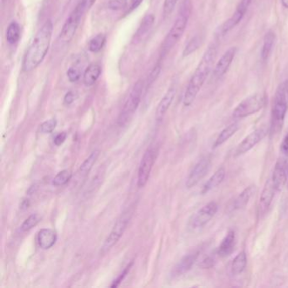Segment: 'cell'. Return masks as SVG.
Listing matches in <instances>:
<instances>
[{"label":"cell","instance_id":"cell-10","mask_svg":"<svg viewBox=\"0 0 288 288\" xmlns=\"http://www.w3.org/2000/svg\"><path fill=\"white\" fill-rule=\"evenodd\" d=\"M218 210V205L215 201L208 203L193 215L190 226L193 229L202 228L210 222Z\"/></svg>","mask_w":288,"mask_h":288},{"label":"cell","instance_id":"cell-43","mask_svg":"<svg viewBox=\"0 0 288 288\" xmlns=\"http://www.w3.org/2000/svg\"><path fill=\"white\" fill-rule=\"evenodd\" d=\"M280 149H281L283 153L285 154V156H288V134L284 138V140L281 143V146H280Z\"/></svg>","mask_w":288,"mask_h":288},{"label":"cell","instance_id":"cell-44","mask_svg":"<svg viewBox=\"0 0 288 288\" xmlns=\"http://www.w3.org/2000/svg\"><path fill=\"white\" fill-rule=\"evenodd\" d=\"M96 0H81V5L83 6L84 9L86 11H88L91 6H93Z\"/></svg>","mask_w":288,"mask_h":288},{"label":"cell","instance_id":"cell-4","mask_svg":"<svg viewBox=\"0 0 288 288\" xmlns=\"http://www.w3.org/2000/svg\"><path fill=\"white\" fill-rule=\"evenodd\" d=\"M287 110L288 81H285L279 85L277 90L275 91L270 124L271 135L277 134L282 129Z\"/></svg>","mask_w":288,"mask_h":288},{"label":"cell","instance_id":"cell-25","mask_svg":"<svg viewBox=\"0 0 288 288\" xmlns=\"http://www.w3.org/2000/svg\"><path fill=\"white\" fill-rule=\"evenodd\" d=\"M155 22V16L153 15H147L142 20V22L139 26L136 33L135 34V41L140 42L143 37H146Z\"/></svg>","mask_w":288,"mask_h":288},{"label":"cell","instance_id":"cell-31","mask_svg":"<svg viewBox=\"0 0 288 288\" xmlns=\"http://www.w3.org/2000/svg\"><path fill=\"white\" fill-rule=\"evenodd\" d=\"M72 177V174L70 170H63L54 177L52 184L55 186H63L66 185Z\"/></svg>","mask_w":288,"mask_h":288},{"label":"cell","instance_id":"cell-39","mask_svg":"<svg viewBox=\"0 0 288 288\" xmlns=\"http://www.w3.org/2000/svg\"><path fill=\"white\" fill-rule=\"evenodd\" d=\"M179 0H165L164 2L163 13L165 16H169L174 11Z\"/></svg>","mask_w":288,"mask_h":288},{"label":"cell","instance_id":"cell-13","mask_svg":"<svg viewBox=\"0 0 288 288\" xmlns=\"http://www.w3.org/2000/svg\"><path fill=\"white\" fill-rule=\"evenodd\" d=\"M210 157H204L198 162L188 176L185 185L188 189L194 187L206 175L210 167Z\"/></svg>","mask_w":288,"mask_h":288},{"label":"cell","instance_id":"cell-16","mask_svg":"<svg viewBox=\"0 0 288 288\" xmlns=\"http://www.w3.org/2000/svg\"><path fill=\"white\" fill-rule=\"evenodd\" d=\"M200 250H195L191 252L189 255H185V257L180 260L176 266L172 270L174 276H179L187 273L192 268L193 265L196 262L198 258L200 256Z\"/></svg>","mask_w":288,"mask_h":288},{"label":"cell","instance_id":"cell-32","mask_svg":"<svg viewBox=\"0 0 288 288\" xmlns=\"http://www.w3.org/2000/svg\"><path fill=\"white\" fill-rule=\"evenodd\" d=\"M41 216L38 214H33L30 215L28 218L26 219L23 224L21 225V230L23 232L30 231L31 229L37 226V224L41 221Z\"/></svg>","mask_w":288,"mask_h":288},{"label":"cell","instance_id":"cell-22","mask_svg":"<svg viewBox=\"0 0 288 288\" xmlns=\"http://www.w3.org/2000/svg\"><path fill=\"white\" fill-rule=\"evenodd\" d=\"M225 177H226L225 168L221 167V168L218 169L215 174H213L212 176L210 177V179H208L207 182L205 183V185L203 187L201 193L203 195H205L210 190L217 187L218 185H221V183L223 182Z\"/></svg>","mask_w":288,"mask_h":288},{"label":"cell","instance_id":"cell-12","mask_svg":"<svg viewBox=\"0 0 288 288\" xmlns=\"http://www.w3.org/2000/svg\"><path fill=\"white\" fill-rule=\"evenodd\" d=\"M276 192L277 190H275L272 179L270 178L265 183V187L263 189L259 204H258V215L260 218H262L263 216L267 213Z\"/></svg>","mask_w":288,"mask_h":288},{"label":"cell","instance_id":"cell-9","mask_svg":"<svg viewBox=\"0 0 288 288\" xmlns=\"http://www.w3.org/2000/svg\"><path fill=\"white\" fill-rule=\"evenodd\" d=\"M268 131L269 130L266 126H261L250 133L247 137L242 140V142L239 144V146H237L234 152V157L242 156L254 148L267 135Z\"/></svg>","mask_w":288,"mask_h":288},{"label":"cell","instance_id":"cell-37","mask_svg":"<svg viewBox=\"0 0 288 288\" xmlns=\"http://www.w3.org/2000/svg\"><path fill=\"white\" fill-rule=\"evenodd\" d=\"M215 255H208L205 256L200 263V266L203 269H209L214 266L215 264Z\"/></svg>","mask_w":288,"mask_h":288},{"label":"cell","instance_id":"cell-18","mask_svg":"<svg viewBox=\"0 0 288 288\" xmlns=\"http://www.w3.org/2000/svg\"><path fill=\"white\" fill-rule=\"evenodd\" d=\"M236 245V234L234 230H229L226 236L224 237L221 244L219 245L217 255L220 257H226L234 252Z\"/></svg>","mask_w":288,"mask_h":288},{"label":"cell","instance_id":"cell-48","mask_svg":"<svg viewBox=\"0 0 288 288\" xmlns=\"http://www.w3.org/2000/svg\"><path fill=\"white\" fill-rule=\"evenodd\" d=\"M281 5H282L283 7L288 9V0H281Z\"/></svg>","mask_w":288,"mask_h":288},{"label":"cell","instance_id":"cell-15","mask_svg":"<svg viewBox=\"0 0 288 288\" xmlns=\"http://www.w3.org/2000/svg\"><path fill=\"white\" fill-rule=\"evenodd\" d=\"M237 53V47H230L216 63L214 70L215 77L220 78L227 72Z\"/></svg>","mask_w":288,"mask_h":288},{"label":"cell","instance_id":"cell-3","mask_svg":"<svg viewBox=\"0 0 288 288\" xmlns=\"http://www.w3.org/2000/svg\"><path fill=\"white\" fill-rule=\"evenodd\" d=\"M190 13H191V3L190 0H185V2L180 7L178 16L174 21V26L167 34L166 39L164 40L161 55L163 56L166 55L182 37L183 34L185 33V29L187 26Z\"/></svg>","mask_w":288,"mask_h":288},{"label":"cell","instance_id":"cell-35","mask_svg":"<svg viewBox=\"0 0 288 288\" xmlns=\"http://www.w3.org/2000/svg\"><path fill=\"white\" fill-rule=\"evenodd\" d=\"M67 76L70 82H76L81 78V70L76 67H70L67 70Z\"/></svg>","mask_w":288,"mask_h":288},{"label":"cell","instance_id":"cell-20","mask_svg":"<svg viewBox=\"0 0 288 288\" xmlns=\"http://www.w3.org/2000/svg\"><path fill=\"white\" fill-rule=\"evenodd\" d=\"M175 95H176V89L174 87H171L168 91H166V93L165 94L163 98L161 99L157 106L156 113V120L160 121L163 119L174 101Z\"/></svg>","mask_w":288,"mask_h":288},{"label":"cell","instance_id":"cell-24","mask_svg":"<svg viewBox=\"0 0 288 288\" xmlns=\"http://www.w3.org/2000/svg\"><path fill=\"white\" fill-rule=\"evenodd\" d=\"M239 125L238 123H233L228 126H226L225 129L221 130V133L219 134L218 137L216 138L214 143V148L223 145L224 143L226 142L239 130Z\"/></svg>","mask_w":288,"mask_h":288},{"label":"cell","instance_id":"cell-46","mask_svg":"<svg viewBox=\"0 0 288 288\" xmlns=\"http://www.w3.org/2000/svg\"><path fill=\"white\" fill-rule=\"evenodd\" d=\"M29 205H30L29 200H24L21 204V210H26L29 207Z\"/></svg>","mask_w":288,"mask_h":288},{"label":"cell","instance_id":"cell-38","mask_svg":"<svg viewBox=\"0 0 288 288\" xmlns=\"http://www.w3.org/2000/svg\"><path fill=\"white\" fill-rule=\"evenodd\" d=\"M127 6V0H110L108 7L113 11H120Z\"/></svg>","mask_w":288,"mask_h":288},{"label":"cell","instance_id":"cell-27","mask_svg":"<svg viewBox=\"0 0 288 288\" xmlns=\"http://www.w3.org/2000/svg\"><path fill=\"white\" fill-rule=\"evenodd\" d=\"M275 34L271 31L267 32L264 37L262 51H261V57L264 61H266L270 57V53L272 52L273 47L275 44Z\"/></svg>","mask_w":288,"mask_h":288},{"label":"cell","instance_id":"cell-6","mask_svg":"<svg viewBox=\"0 0 288 288\" xmlns=\"http://www.w3.org/2000/svg\"><path fill=\"white\" fill-rule=\"evenodd\" d=\"M266 103V97L265 94L255 93L251 96H248L244 99L233 112V116L234 118L249 117L250 115L255 114L256 112H260Z\"/></svg>","mask_w":288,"mask_h":288},{"label":"cell","instance_id":"cell-45","mask_svg":"<svg viewBox=\"0 0 288 288\" xmlns=\"http://www.w3.org/2000/svg\"><path fill=\"white\" fill-rule=\"evenodd\" d=\"M143 0H132L131 3V10H135L137 8L138 6H140V4L142 3Z\"/></svg>","mask_w":288,"mask_h":288},{"label":"cell","instance_id":"cell-19","mask_svg":"<svg viewBox=\"0 0 288 288\" xmlns=\"http://www.w3.org/2000/svg\"><path fill=\"white\" fill-rule=\"evenodd\" d=\"M247 8H245L244 6L239 4V6H238V8L236 9L235 12L233 14V16L227 21H225L223 25L221 26L220 32H221V35L222 36L226 35V33H228L229 31L233 30L235 26H238L239 22L242 21V19L244 17V14H245Z\"/></svg>","mask_w":288,"mask_h":288},{"label":"cell","instance_id":"cell-21","mask_svg":"<svg viewBox=\"0 0 288 288\" xmlns=\"http://www.w3.org/2000/svg\"><path fill=\"white\" fill-rule=\"evenodd\" d=\"M256 191H257V188L254 185H249L246 189H244L234 200L233 209L234 210H240V209L245 207L248 205V203L251 199L252 196L255 195Z\"/></svg>","mask_w":288,"mask_h":288},{"label":"cell","instance_id":"cell-26","mask_svg":"<svg viewBox=\"0 0 288 288\" xmlns=\"http://www.w3.org/2000/svg\"><path fill=\"white\" fill-rule=\"evenodd\" d=\"M247 265V255L245 252L242 251L235 256L231 264V274L233 275H239L244 272Z\"/></svg>","mask_w":288,"mask_h":288},{"label":"cell","instance_id":"cell-11","mask_svg":"<svg viewBox=\"0 0 288 288\" xmlns=\"http://www.w3.org/2000/svg\"><path fill=\"white\" fill-rule=\"evenodd\" d=\"M155 160H156L155 151L152 148L147 149L143 156L142 160L140 161V167L138 171L137 185L139 187H144L148 182L151 170L153 168L155 163Z\"/></svg>","mask_w":288,"mask_h":288},{"label":"cell","instance_id":"cell-42","mask_svg":"<svg viewBox=\"0 0 288 288\" xmlns=\"http://www.w3.org/2000/svg\"><path fill=\"white\" fill-rule=\"evenodd\" d=\"M67 138V134L65 132L60 133L59 135L55 137L54 144L57 146H60L62 145L63 143L65 142V140Z\"/></svg>","mask_w":288,"mask_h":288},{"label":"cell","instance_id":"cell-33","mask_svg":"<svg viewBox=\"0 0 288 288\" xmlns=\"http://www.w3.org/2000/svg\"><path fill=\"white\" fill-rule=\"evenodd\" d=\"M200 45V38L199 37H193L192 39L190 40L189 43L186 45L184 52H183V56L184 57H187L190 56L191 53L195 52L196 50L199 48Z\"/></svg>","mask_w":288,"mask_h":288},{"label":"cell","instance_id":"cell-28","mask_svg":"<svg viewBox=\"0 0 288 288\" xmlns=\"http://www.w3.org/2000/svg\"><path fill=\"white\" fill-rule=\"evenodd\" d=\"M99 155H100V151L98 150L94 151L89 156L88 158H86L83 163L81 164L80 169H79V174L81 175H86V174H89L96 163V161H97Z\"/></svg>","mask_w":288,"mask_h":288},{"label":"cell","instance_id":"cell-14","mask_svg":"<svg viewBox=\"0 0 288 288\" xmlns=\"http://www.w3.org/2000/svg\"><path fill=\"white\" fill-rule=\"evenodd\" d=\"M287 170L288 165L286 161L284 159H279L275 164L274 172H273L272 179L273 184L275 186V190L278 191L282 190L287 181Z\"/></svg>","mask_w":288,"mask_h":288},{"label":"cell","instance_id":"cell-36","mask_svg":"<svg viewBox=\"0 0 288 288\" xmlns=\"http://www.w3.org/2000/svg\"><path fill=\"white\" fill-rule=\"evenodd\" d=\"M161 66L160 64L156 65L152 71H151L150 76H149L148 80H147V88L152 85V84L156 81V79L158 78L159 75L161 73Z\"/></svg>","mask_w":288,"mask_h":288},{"label":"cell","instance_id":"cell-47","mask_svg":"<svg viewBox=\"0 0 288 288\" xmlns=\"http://www.w3.org/2000/svg\"><path fill=\"white\" fill-rule=\"evenodd\" d=\"M252 1H253V0H241V2H240V5H242V6H244L245 8L248 9V7H249V5L251 4Z\"/></svg>","mask_w":288,"mask_h":288},{"label":"cell","instance_id":"cell-1","mask_svg":"<svg viewBox=\"0 0 288 288\" xmlns=\"http://www.w3.org/2000/svg\"><path fill=\"white\" fill-rule=\"evenodd\" d=\"M52 30L53 25L48 20L37 32L24 57L22 68L25 72H31L37 69L47 56L52 40Z\"/></svg>","mask_w":288,"mask_h":288},{"label":"cell","instance_id":"cell-17","mask_svg":"<svg viewBox=\"0 0 288 288\" xmlns=\"http://www.w3.org/2000/svg\"><path fill=\"white\" fill-rule=\"evenodd\" d=\"M57 239V232L53 229L43 228L37 234V243L42 249H51L56 244Z\"/></svg>","mask_w":288,"mask_h":288},{"label":"cell","instance_id":"cell-23","mask_svg":"<svg viewBox=\"0 0 288 288\" xmlns=\"http://www.w3.org/2000/svg\"><path fill=\"white\" fill-rule=\"evenodd\" d=\"M101 73V66L98 64H91L86 68L84 73V83L87 86H92L98 80Z\"/></svg>","mask_w":288,"mask_h":288},{"label":"cell","instance_id":"cell-8","mask_svg":"<svg viewBox=\"0 0 288 288\" xmlns=\"http://www.w3.org/2000/svg\"><path fill=\"white\" fill-rule=\"evenodd\" d=\"M131 215H132V211L130 210H127L120 215V218L118 219L112 231L104 242L103 245L101 247V254L102 255L106 254L112 249V247L114 246L115 244H117L118 241L120 240V238L123 236V234L127 228Z\"/></svg>","mask_w":288,"mask_h":288},{"label":"cell","instance_id":"cell-41","mask_svg":"<svg viewBox=\"0 0 288 288\" xmlns=\"http://www.w3.org/2000/svg\"><path fill=\"white\" fill-rule=\"evenodd\" d=\"M76 98H77V93L76 91H70L65 95L64 102H65V105H70L76 101Z\"/></svg>","mask_w":288,"mask_h":288},{"label":"cell","instance_id":"cell-29","mask_svg":"<svg viewBox=\"0 0 288 288\" xmlns=\"http://www.w3.org/2000/svg\"><path fill=\"white\" fill-rule=\"evenodd\" d=\"M20 36H21V30L18 23L12 22L10 24L6 31V40L9 44L13 45L18 42Z\"/></svg>","mask_w":288,"mask_h":288},{"label":"cell","instance_id":"cell-34","mask_svg":"<svg viewBox=\"0 0 288 288\" xmlns=\"http://www.w3.org/2000/svg\"><path fill=\"white\" fill-rule=\"evenodd\" d=\"M57 125V120L56 119H51V120H47V121L42 123L40 130H41V132L42 134H50V133H52L55 130Z\"/></svg>","mask_w":288,"mask_h":288},{"label":"cell","instance_id":"cell-7","mask_svg":"<svg viewBox=\"0 0 288 288\" xmlns=\"http://www.w3.org/2000/svg\"><path fill=\"white\" fill-rule=\"evenodd\" d=\"M85 12H86V10L84 9L81 3H80L78 6H76V9L70 13V16L63 26L62 30L60 31V36H59V40H60V42L68 43L73 39V37L76 35V31L78 29L79 25L81 23V17Z\"/></svg>","mask_w":288,"mask_h":288},{"label":"cell","instance_id":"cell-2","mask_svg":"<svg viewBox=\"0 0 288 288\" xmlns=\"http://www.w3.org/2000/svg\"><path fill=\"white\" fill-rule=\"evenodd\" d=\"M216 54L217 47L215 44H211L208 47L205 54L203 55L202 59L199 63L197 68L195 69L185 91L183 100L185 106H191L195 101L200 89L202 88L203 85L205 84L206 79L212 70Z\"/></svg>","mask_w":288,"mask_h":288},{"label":"cell","instance_id":"cell-30","mask_svg":"<svg viewBox=\"0 0 288 288\" xmlns=\"http://www.w3.org/2000/svg\"><path fill=\"white\" fill-rule=\"evenodd\" d=\"M106 42V37L103 34H98L89 42V50L92 52H98L103 48Z\"/></svg>","mask_w":288,"mask_h":288},{"label":"cell","instance_id":"cell-5","mask_svg":"<svg viewBox=\"0 0 288 288\" xmlns=\"http://www.w3.org/2000/svg\"><path fill=\"white\" fill-rule=\"evenodd\" d=\"M143 89H144V81L140 80L135 84V86L130 91V95L128 96L127 100L123 106L122 111L118 118L117 123L120 126L126 125L128 121L132 118L135 111L137 110L138 106L140 103V100H141Z\"/></svg>","mask_w":288,"mask_h":288},{"label":"cell","instance_id":"cell-40","mask_svg":"<svg viewBox=\"0 0 288 288\" xmlns=\"http://www.w3.org/2000/svg\"><path fill=\"white\" fill-rule=\"evenodd\" d=\"M132 265L133 261L132 262L130 263V265H127V267L125 268V270H124V271H123V272L120 274V276H119V277H118L117 279H116V280L113 281V284L112 285V287H117V286L120 285V283L122 282V280H124V279L125 278V276L127 275V274L129 273V271H130V269H131V267H132Z\"/></svg>","mask_w":288,"mask_h":288},{"label":"cell","instance_id":"cell-49","mask_svg":"<svg viewBox=\"0 0 288 288\" xmlns=\"http://www.w3.org/2000/svg\"><path fill=\"white\" fill-rule=\"evenodd\" d=\"M287 181H288V170H287Z\"/></svg>","mask_w":288,"mask_h":288}]
</instances>
